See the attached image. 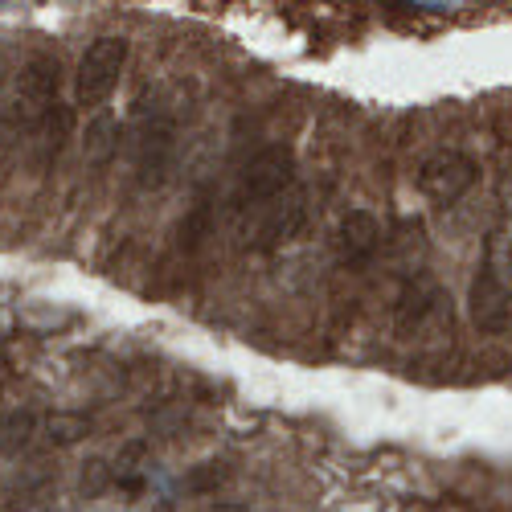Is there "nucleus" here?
Here are the masks:
<instances>
[{"label": "nucleus", "mask_w": 512, "mask_h": 512, "mask_svg": "<svg viewBox=\"0 0 512 512\" xmlns=\"http://www.w3.org/2000/svg\"><path fill=\"white\" fill-rule=\"evenodd\" d=\"M467 316H472L480 332L500 336L512 324V279L480 267V275L472 279V291H467Z\"/></svg>", "instance_id": "39448f33"}, {"label": "nucleus", "mask_w": 512, "mask_h": 512, "mask_svg": "<svg viewBox=\"0 0 512 512\" xmlns=\"http://www.w3.org/2000/svg\"><path fill=\"white\" fill-rule=\"evenodd\" d=\"M476 181H480V164L467 152H455V148L435 152L418 168V189L439 205H455L463 193H472Z\"/></svg>", "instance_id": "20e7f679"}, {"label": "nucleus", "mask_w": 512, "mask_h": 512, "mask_svg": "<svg viewBox=\"0 0 512 512\" xmlns=\"http://www.w3.org/2000/svg\"><path fill=\"white\" fill-rule=\"evenodd\" d=\"M115 152H119V123L111 115H95L87 123V136H82V156H87V164L103 168Z\"/></svg>", "instance_id": "6e6552de"}, {"label": "nucleus", "mask_w": 512, "mask_h": 512, "mask_svg": "<svg viewBox=\"0 0 512 512\" xmlns=\"http://www.w3.org/2000/svg\"><path fill=\"white\" fill-rule=\"evenodd\" d=\"M496 197H500V205L512 213V160H504L500 177H496Z\"/></svg>", "instance_id": "f8f14e48"}, {"label": "nucleus", "mask_w": 512, "mask_h": 512, "mask_svg": "<svg viewBox=\"0 0 512 512\" xmlns=\"http://www.w3.org/2000/svg\"><path fill=\"white\" fill-rule=\"evenodd\" d=\"M336 246H340V254H345L349 263H365L369 254L381 246V222L373 218L369 209H349L345 218H340Z\"/></svg>", "instance_id": "0eeeda50"}, {"label": "nucleus", "mask_w": 512, "mask_h": 512, "mask_svg": "<svg viewBox=\"0 0 512 512\" xmlns=\"http://www.w3.org/2000/svg\"><path fill=\"white\" fill-rule=\"evenodd\" d=\"M87 431H91V422L82 418V414H54V418L46 422V439H50V443H58V447L78 443Z\"/></svg>", "instance_id": "9d476101"}, {"label": "nucleus", "mask_w": 512, "mask_h": 512, "mask_svg": "<svg viewBox=\"0 0 512 512\" xmlns=\"http://www.w3.org/2000/svg\"><path fill=\"white\" fill-rule=\"evenodd\" d=\"M213 512H246V508H242V504H218Z\"/></svg>", "instance_id": "ddd939ff"}, {"label": "nucleus", "mask_w": 512, "mask_h": 512, "mask_svg": "<svg viewBox=\"0 0 512 512\" xmlns=\"http://www.w3.org/2000/svg\"><path fill=\"white\" fill-rule=\"evenodd\" d=\"M291 185H295V156H291V148H283V144L263 148V152L238 173V181H234V189H230V209L238 213V218L263 213V209H267L279 193H287Z\"/></svg>", "instance_id": "f257e3e1"}, {"label": "nucleus", "mask_w": 512, "mask_h": 512, "mask_svg": "<svg viewBox=\"0 0 512 512\" xmlns=\"http://www.w3.org/2000/svg\"><path fill=\"white\" fill-rule=\"evenodd\" d=\"M312 226V193L304 185H291L279 193L263 213H254V230H250V250L271 254L283 250Z\"/></svg>", "instance_id": "7ed1b4c3"}, {"label": "nucleus", "mask_w": 512, "mask_h": 512, "mask_svg": "<svg viewBox=\"0 0 512 512\" xmlns=\"http://www.w3.org/2000/svg\"><path fill=\"white\" fill-rule=\"evenodd\" d=\"M136 181L144 189H160L164 177L173 173V160H177V140H173V127L168 123H148L144 132L136 136Z\"/></svg>", "instance_id": "423d86ee"}, {"label": "nucleus", "mask_w": 512, "mask_h": 512, "mask_svg": "<svg viewBox=\"0 0 512 512\" xmlns=\"http://www.w3.org/2000/svg\"><path fill=\"white\" fill-rule=\"evenodd\" d=\"M33 431H37V418H33V414H25V410L5 414V418H0V451H5V455L21 451Z\"/></svg>", "instance_id": "1a4fd4ad"}, {"label": "nucleus", "mask_w": 512, "mask_h": 512, "mask_svg": "<svg viewBox=\"0 0 512 512\" xmlns=\"http://www.w3.org/2000/svg\"><path fill=\"white\" fill-rule=\"evenodd\" d=\"M226 480H230L226 463H201V467H193V472L185 476V488L189 492H218Z\"/></svg>", "instance_id": "9b49d317"}, {"label": "nucleus", "mask_w": 512, "mask_h": 512, "mask_svg": "<svg viewBox=\"0 0 512 512\" xmlns=\"http://www.w3.org/2000/svg\"><path fill=\"white\" fill-rule=\"evenodd\" d=\"M127 54H132V46H127V37H119V33L95 37L91 46L82 50L78 74H74V103L82 111H99L115 95L123 66H127Z\"/></svg>", "instance_id": "f03ea898"}]
</instances>
